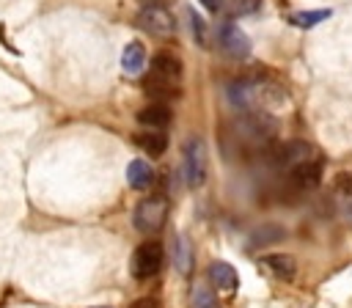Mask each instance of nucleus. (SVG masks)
<instances>
[{"label":"nucleus","instance_id":"1a4fd4ad","mask_svg":"<svg viewBox=\"0 0 352 308\" xmlns=\"http://www.w3.org/2000/svg\"><path fill=\"white\" fill-rule=\"evenodd\" d=\"M151 74L165 77V80H170V82H179V77H182V60H179L176 55L160 52V55L151 58Z\"/></svg>","mask_w":352,"mask_h":308},{"label":"nucleus","instance_id":"9d476101","mask_svg":"<svg viewBox=\"0 0 352 308\" xmlns=\"http://www.w3.org/2000/svg\"><path fill=\"white\" fill-rule=\"evenodd\" d=\"M143 91H146L151 99H157V102H165V99L179 96L176 82H170V80H165V77H157V74H148V77L143 80Z\"/></svg>","mask_w":352,"mask_h":308},{"label":"nucleus","instance_id":"2eb2a0df","mask_svg":"<svg viewBox=\"0 0 352 308\" xmlns=\"http://www.w3.org/2000/svg\"><path fill=\"white\" fill-rule=\"evenodd\" d=\"M135 143H138L146 154H151V157H160V154H165V148H168V138H165V132H157V129L140 132V135L135 138Z\"/></svg>","mask_w":352,"mask_h":308},{"label":"nucleus","instance_id":"a211bd4d","mask_svg":"<svg viewBox=\"0 0 352 308\" xmlns=\"http://www.w3.org/2000/svg\"><path fill=\"white\" fill-rule=\"evenodd\" d=\"M173 261H176V267H179V272H190V264H192V256H190V242L184 239V236H179V242H176V253H173Z\"/></svg>","mask_w":352,"mask_h":308},{"label":"nucleus","instance_id":"ddd939ff","mask_svg":"<svg viewBox=\"0 0 352 308\" xmlns=\"http://www.w3.org/2000/svg\"><path fill=\"white\" fill-rule=\"evenodd\" d=\"M261 264H267L278 278H283V280H292L294 278V272H297V264H294V258L292 256H286V253H270V256H264L261 258Z\"/></svg>","mask_w":352,"mask_h":308},{"label":"nucleus","instance_id":"39448f33","mask_svg":"<svg viewBox=\"0 0 352 308\" xmlns=\"http://www.w3.org/2000/svg\"><path fill=\"white\" fill-rule=\"evenodd\" d=\"M217 38H220V47H223L231 58H245V55L250 52V38H248V36H245L234 22L220 25Z\"/></svg>","mask_w":352,"mask_h":308},{"label":"nucleus","instance_id":"0eeeda50","mask_svg":"<svg viewBox=\"0 0 352 308\" xmlns=\"http://www.w3.org/2000/svg\"><path fill=\"white\" fill-rule=\"evenodd\" d=\"M289 170H292V182H294L297 187L314 190V187L322 182V162H319L316 157H308V160L297 162V165L289 168Z\"/></svg>","mask_w":352,"mask_h":308},{"label":"nucleus","instance_id":"6e6552de","mask_svg":"<svg viewBox=\"0 0 352 308\" xmlns=\"http://www.w3.org/2000/svg\"><path fill=\"white\" fill-rule=\"evenodd\" d=\"M138 121L143 126H151V129H165L170 124V107L165 102H151L148 107H143L138 113Z\"/></svg>","mask_w":352,"mask_h":308},{"label":"nucleus","instance_id":"412c9836","mask_svg":"<svg viewBox=\"0 0 352 308\" xmlns=\"http://www.w3.org/2000/svg\"><path fill=\"white\" fill-rule=\"evenodd\" d=\"M258 6H261V0H234L236 14H253Z\"/></svg>","mask_w":352,"mask_h":308},{"label":"nucleus","instance_id":"dca6fc26","mask_svg":"<svg viewBox=\"0 0 352 308\" xmlns=\"http://www.w3.org/2000/svg\"><path fill=\"white\" fill-rule=\"evenodd\" d=\"M190 300H192V308H217V297L206 283H195Z\"/></svg>","mask_w":352,"mask_h":308},{"label":"nucleus","instance_id":"f8f14e48","mask_svg":"<svg viewBox=\"0 0 352 308\" xmlns=\"http://www.w3.org/2000/svg\"><path fill=\"white\" fill-rule=\"evenodd\" d=\"M121 66L126 74H138L143 66H146V47L140 41H129L124 47V55H121Z\"/></svg>","mask_w":352,"mask_h":308},{"label":"nucleus","instance_id":"423d86ee","mask_svg":"<svg viewBox=\"0 0 352 308\" xmlns=\"http://www.w3.org/2000/svg\"><path fill=\"white\" fill-rule=\"evenodd\" d=\"M308 157H314V148L308 143H302V140H289V143H283V146H278L272 151V160L280 168H294L297 162H302Z\"/></svg>","mask_w":352,"mask_h":308},{"label":"nucleus","instance_id":"f03ea898","mask_svg":"<svg viewBox=\"0 0 352 308\" xmlns=\"http://www.w3.org/2000/svg\"><path fill=\"white\" fill-rule=\"evenodd\" d=\"M162 258H165V253H162V245L160 242H154V239L151 242H143L132 253V275L138 280L154 278L160 272V267H162Z\"/></svg>","mask_w":352,"mask_h":308},{"label":"nucleus","instance_id":"9b49d317","mask_svg":"<svg viewBox=\"0 0 352 308\" xmlns=\"http://www.w3.org/2000/svg\"><path fill=\"white\" fill-rule=\"evenodd\" d=\"M126 182H129L135 190H146V187H151V182H154V170H151V165H148L146 160H132V162L126 165Z\"/></svg>","mask_w":352,"mask_h":308},{"label":"nucleus","instance_id":"4be33fe9","mask_svg":"<svg viewBox=\"0 0 352 308\" xmlns=\"http://www.w3.org/2000/svg\"><path fill=\"white\" fill-rule=\"evenodd\" d=\"M143 8H168L173 0H138Z\"/></svg>","mask_w":352,"mask_h":308},{"label":"nucleus","instance_id":"4468645a","mask_svg":"<svg viewBox=\"0 0 352 308\" xmlns=\"http://www.w3.org/2000/svg\"><path fill=\"white\" fill-rule=\"evenodd\" d=\"M209 280L217 286V289H226V292H231V289H236V272H234V267L231 264H226V261H214L212 267H209Z\"/></svg>","mask_w":352,"mask_h":308},{"label":"nucleus","instance_id":"5701e85b","mask_svg":"<svg viewBox=\"0 0 352 308\" xmlns=\"http://www.w3.org/2000/svg\"><path fill=\"white\" fill-rule=\"evenodd\" d=\"M201 6H204L206 11H212V14H217V11L223 8V0H201Z\"/></svg>","mask_w":352,"mask_h":308},{"label":"nucleus","instance_id":"20e7f679","mask_svg":"<svg viewBox=\"0 0 352 308\" xmlns=\"http://www.w3.org/2000/svg\"><path fill=\"white\" fill-rule=\"evenodd\" d=\"M138 25H140L146 33L160 36V38L173 36V19H170L168 8H140V14H138Z\"/></svg>","mask_w":352,"mask_h":308},{"label":"nucleus","instance_id":"6ab92c4d","mask_svg":"<svg viewBox=\"0 0 352 308\" xmlns=\"http://www.w3.org/2000/svg\"><path fill=\"white\" fill-rule=\"evenodd\" d=\"M190 28H192V36H195V41L201 44V47H209V38H206V22L195 14V11H190Z\"/></svg>","mask_w":352,"mask_h":308},{"label":"nucleus","instance_id":"b1692460","mask_svg":"<svg viewBox=\"0 0 352 308\" xmlns=\"http://www.w3.org/2000/svg\"><path fill=\"white\" fill-rule=\"evenodd\" d=\"M132 308H160V305H157V300H154V297H143V300H138Z\"/></svg>","mask_w":352,"mask_h":308},{"label":"nucleus","instance_id":"f257e3e1","mask_svg":"<svg viewBox=\"0 0 352 308\" xmlns=\"http://www.w3.org/2000/svg\"><path fill=\"white\" fill-rule=\"evenodd\" d=\"M168 198L165 195H148L135 206V228L143 234H154L168 220Z\"/></svg>","mask_w":352,"mask_h":308},{"label":"nucleus","instance_id":"aec40b11","mask_svg":"<svg viewBox=\"0 0 352 308\" xmlns=\"http://www.w3.org/2000/svg\"><path fill=\"white\" fill-rule=\"evenodd\" d=\"M336 190H338L341 195H352V170L336 173Z\"/></svg>","mask_w":352,"mask_h":308},{"label":"nucleus","instance_id":"f3484780","mask_svg":"<svg viewBox=\"0 0 352 308\" xmlns=\"http://www.w3.org/2000/svg\"><path fill=\"white\" fill-rule=\"evenodd\" d=\"M327 16H330V11H300V14H292L289 22L297 28H314L316 22H322Z\"/></svg>","mask_w":352,"mask_h":308},{"label":"nucleus","instance_id":"393cba45","mask_svg":"<svg viewBox=\"0 0 352 308\" xmlns=\"http://www.w3.org/2000/svg\"><path fill=\"white\" fill-rule=\"evenodd\" d=\"M96 308H107V305H96Z\"/></svg>","mask_w":352,"mask_h":308},{"label":"nucleus","instance_id":"7ed1b4c3","mask_svg":"<svg viewBox=\"0 0 352 308\" xmlns=\"http://www.w3.org/2000/svg\"><path fill=\"white\" fill-rule=\"evenodd\" d=\"M184 179L190 187H201L206 179V146L201 138H190L184 146Z\"/></svg>","mask_w":352,"mask_h":308}]
</instances>
